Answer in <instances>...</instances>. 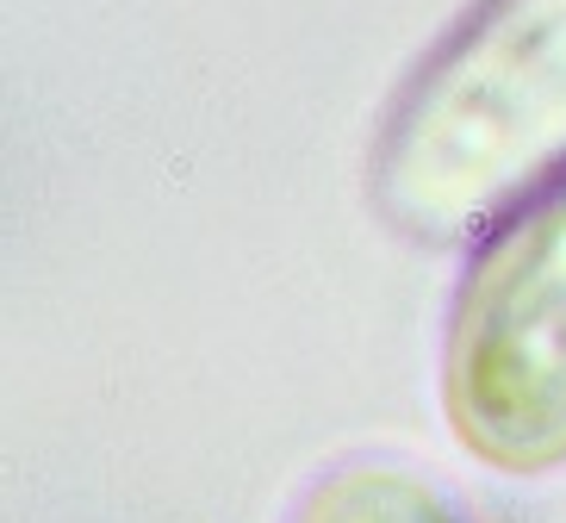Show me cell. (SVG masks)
<instances>
[{
	"label": "cell",
	"mask_w": 566,
	"mask_h": 523,
	"mask_svg": "<svg viewBox=\"0 0 566 523\" xmlns=\"http://www.w3.org/2000/svg\"><path fill=\"white\" fill-rule=\"evenodd\" d=\"M442 411L485 468H566V181L467 255L442 337Z\"/></svg>",
	"instance_id": "7a4b0ae2"
},
{
	"label": "cell",
	"mask_w": 566,
	"mask_h": 523,
	"mask_svg": "<svg viewBox=\"0 0 566 523\" xmlns=\"http://www.w3.org/2000/svg\"><path fill=\"white\" fill-rule=\"evenodd\" d=\"M286 523H467V511L405 461H343L312 480Z\"/></svg>",
	"instance_id": "3957f363"
},
{
	"label": "cell",
	"mask_w": 566,
	"mask_h": 523,
	"mask_svg": "<svg viewBox=\"0 0 566 523\" xmlns=\"http://www.w3.org/2000/svg\"><path fill=\"white\" fill-rule=\"evenodd\" d=\"M554 181H566V0H485L386 118L374 206L417 243H480Z\"/></svg>",
	"instance_id": "6da1fadb"
}]
</instances>
